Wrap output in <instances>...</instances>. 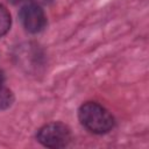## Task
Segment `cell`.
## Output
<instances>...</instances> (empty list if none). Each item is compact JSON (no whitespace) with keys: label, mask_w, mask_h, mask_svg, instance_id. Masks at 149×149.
Here are the masks:
<instances>
[{"label":"cell","mask_w":149,"mask_h":149,"mask_svg":"<svg viewBox=\"0 0 149 149\" xmlns=\"http://www.w3.org/2000/svg\"><path fill=\"white\" fill-rule=\"evenodd\" d=\"M12 24V17L8 12V9L0 5V37L7 34V31L10 29Z\"/></svg>","instance_id":"277c9868"},{"label":"cell","mask_w":149,"mask_h":149,"mask_svg":"<svg viewBox=\"0 0 149 149\" xmlns=\"http://www.w3.org/2000/svg\"><path fill=\"white\" fill-rule=\"evenodd\" d=\"M19 19L24 30L30 34L40 33L47 26V16L44 10L40 5L34 2H29L20 9Z\"/></svg>","instance_id":"3957f363"},{"label":"cell","mask_w":149,"mask_h":149,"mask_svg":"<svg viewBox=\"0 0 149 149\" xmlns=\"http://www.w3.org/2000/svg\"><path fill=\"white\" fill-rule=\"evenodd\" d=\"M36 140L47 148H64L72 140L71 129L62 122H50L36 133Z\"/></svg>","instance_id":"7a4b0ae2"},{"label":"cell","mask_w":149,"mask_h":149,"mask_svg":"<svg viewBox=\"0 0 149 149\" xmlns=\"http://www.w3.org/2000/svg\"><path fill=\"white\" fill-rule=\"evenodd\" d=\"M13 102H14L13 92L9 88L5 87L2 85V81H0V111L7 109L8 107L12 106Z\"/></svg>","instance_id":"5b68a950"},{"label":"cell","mask_w":149,"mask_h":149,"mask_svg":"<svg viewBox=\"0 0 149 149\" xmlns=\"http://www.w3.org/2000/svg\"><path fill=\"white\" fill-rule=\"evenodd\" d=\"M9 2H12L13 5H16V3H19V2H21L22 0H8Z\"/></svg>","instance_id":"52a82bcc"},{"label":"cell","mask_w":149,"mask_h":149,"mask_svg":"<svg viewBox=\"0 0 149 149\" xmlns=\"http://www.w3.org/2000/svg\"><path fill=\"white\" fill-rule=\"evenodd\" d=\"M78 119L88 132L99 135L111 132L115 123L112 113L94 101H87L79 107Z\"/></svg>","instance_id":"6da1fadb"},{"label":"cell","mask_w":149,"mask_h":149,"mask_svg":"<svg viewBox=\"0 0 149 149\" xmlns=\"http://www.w3.org/2000/svg\"><path fill=\"white\" fill-rule=\"evenodd\" d=\"M52 0H30V2H34V3H37V5H47V3H50Z\"/></svg>","instance_id":"8992f818"}]
</instances>
